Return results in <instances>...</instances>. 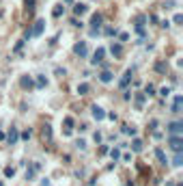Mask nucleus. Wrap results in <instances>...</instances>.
Wrapping results in <instances>:
<instances>
[{"label":"nucleus","instance_id":"1","mask_svg":"<svg viewBox=\"0 0 183 186\" xmlns=\"http://www.w3.org/2000/svg\"><path fill=\"white\" fill-rule=\"evenodd\" d=\"M101 24H104V15H101V13H93V18H91V37H95V35L99 33Z\"/></svg>","mask_w":183,"mask_h":186},{"label":"nucleus","instance_id":"2","mask_svg":"<svg viewBox=\"0 0 183 186\" xmlns=\"http://www.w3.org/2000/svg\"><path fill=\"white\" fill-rule=\"evenodd\" d=\"M168 145L175 154H179V151H183V139L181 136H168Z\"/></svg>","mask_w":183,"mask_h":186},{"label":"nucleus","instance_id":"3","mask_svg":"<svg viewBox=\"0 0 183 186\" xmlns=\"http://www.w3.org/2000/svg\"><path fill=\"white\" fill-rule=\"evenodd\" d=\"M166 128L170 132V136H181L183 134V121H170Z\"/></svg>","mask_w":183,"mask_h":186},{"label":"nucleus","instance_id":"4","mask_svg":"<svg viewBox=\"0 0 183 186\" xmlns=\"http://www.w3.org/2000/svg\"><path fill=\"white\" fill-rule=\"evenodd\" d=\"M43 28H45V19H37L35 24H33V28H30V35L33 37H41Z\"/></svg>","mask_w":183,"mask_h":186},{"label":"nucleus","instance_id":"5","mask_svg":"<svg viewBox=\"0 0 183 186\" xmlns=\"http://www.w3.org/2000/svg\"><path fill=\"white\" fill-rule=\"evenodd\" d=\"M73 52L80 56V58H84V56L89 54V48H86V41H78L75 46H73Z\"/></svg>","mask_w":183,"mask_h":186},{"label":"nucleus","instance_id":"6","mask_svg":"<svg viewBox=\"0 0 183 186\" xmlns=\"http://www.w3.org/2000/svg\"><path fill=\"white\" fill-rule=\"evenodd\" d=\"M104 56H106V48H97V50H95V54H93V58H91V63H93V65L104 63Z\"/></svg>","mask_w":183,"mask_h":186},{"label":"nucleus","instance_id":"7","mask_svg":"<svg viewBox=\"0 0 183 186\" xmlns=\"http://www.w3.org/2000/svg\"><path fill=\"white\" fill-rule=\"evenodd\" d=\"M39 169H41V162H33L30 167L26 169V180H28V182H33V180H35V173L39 171Z\"/></svg>","mask_w":183,"mask_h":186},{"label":"nucleus","instance_id":"8","mask_svg":"<svg viewBox=\"0 0 183 186\" xmlns=\"http://www.w3.org/2000/svg\"><path fill=\"white\" fill-rule=\"evenodd\" d=\"M91 112H93V119H97V121H101V119H106V111L101 108V106H91Z\"/></svg>","mask_w":183,"mask_h":186},{"label":"nucleus","instance_id":"9","mask_svg":"<svg viewBox=\"0 0 183 186\" xmlns=\"http://www.w3.org/2000/svg\"><path fill=\"white\" fill-rule=\"evenodd\" d=\"M18 139H19L18 128H11V130H9V134H7V141H9V145H15V143H18Z\"/></svg>","mask_w":183,"mask_h":186},{"label":"nucleus","instance_id":"10","mask_svg":"<svg viewBox=\"0 0 183 186\" xmlns=\"http://www.w3.org/2000/svg\"><path fill=\"white\" fill-rule=\"evenodd\" d=\"M181 106H183V95H175V102H172V112L179 115L181 112Z\"/></svg>","mask_w":183,"mask_h":186},{"label":"nucleus","instance_id":"11","mask_svg":"<svg viewBox=\"0 0 183 186\" xmlns=\"http://www.w3.org/2000/svg\"><path fill=\"white\" fill-rule=\"evenodd\" d=\"M131 74H134V69L129 67L127 72L123 74V78H121V82H119V87H121V89H125V87H127V85H129V80H131Z\"/></svg>","mask_w":183,"mask_h":186},{"label":"nucleus","instance_id":"12","mask_svg":"<svg viewBox=\"0 0 183 186\" xmlns=\"http://www.w3.org/2000/svg\"><path fill=\"white\" fill-rule=\"evenodd\" d=\"M134 100H136V108H138V111H142L146 95H145V93H134Z\"/></svg>","mask_w":183,"mask_h":186},{"label":"nucleus","instance_id":"13","mask_svg":"<svg viewBox=\"0 0 183 186\" xmlns=\"http://www.w3.org/2000/svg\"><path fill=\"white\" fill-rule=\"evenodd\" d=\"M110 52H112V56L121 58V56H123V46H121V43H112V46H110Z\"/></svg>","mask_w":183,"mask_h":186},{"label":"nucleus","instance_id":"14","mask_svg":"<svg viewBox=\"0 0 183 186\" xmlns=\"http://www.w3.org/2000/svg\"><path fill=\"white\" fill-rule=\"evenodd\" d=\"M112 78H114V76H112V72H108V69H104V72L99 74V80H101L104 85H110V82H112Z\"/></svg>","mask_w":183,"mask_h":186},{"label":"nucleus","instance_id":"15","mask_svg":"<svg viewBox=\"0 0 183 186\" xmlns=\"http://www.w3.org/2000/svg\"><path fill=\"white\" fill-rule=\"evenodd\" d=\"M86 11H89V7H86L84 2H78V4L73 7V13H75V15H84Z\"/></svg>","mask_w":183,"mask_h":186},{"label":"nucleus","instance_id":"16","mask_svg":"<svg viewBox=\"0 0 183 186\" xmlns=\"http://www.w3.org/2000/svg\"><path fill=\"white\" fill-rule=\"evenodd\" d=\"M19 85H22V89H28V91L35 87V85H33V80H30L28 76H22V78H19Z\"/></svg>","mask_w":183,"mask_h":186},{"label":"nucleus","instance_id":"17","mask_svg":"<svg viewBox=\"0 0 183 186\" xmlns=\"http://www.w3.org/2000/svg\"><path fill=\"white\" fill-rule=\"evenodd\" d=\"M41 136H43V141H52V126H43V130H41Z\"/></svg>","mask_w":183,"mask_h":186},{"label":"nucleus","instance_id":"18","mask_svg":"<svg viewBox=\"0 0 183 186\" xmlns=\"http://www.w3.org/2000/svg\"><path fill=\"white\" fill-rule=\"evenodd\" d=\"M155 72H157V74H166V72H168V63L157 61V63H155Z\"/></svg>","mask_w":183,"mask_h":186},{"label":"nucleus","instance_id":"19","mask_svg":"<svg viewBox=\"0 0 183 186\" xmlns=\"http://www.w3.org/2000/svg\"><path fill=\"white\" fill-rule=\"evenodd\" d=\"M89 91H91V85L89 82H80L78 85V93L80 95H89Z\"/></svg>","mask_w":183,"mask_h":186},{"label":"nucleus","instance_id":"20","mask_svg":"<svg viewBox=\"0 0 183 186\" xmlns=\"http://www.w3.org/2000/svg\"><path fill=\"white\" fill-rule=\"evenodd\" d=\"M155 156H157V160H160L162 165H166V162H168V158H166V154L162 151V147H155Z\"/></svg>","mask_w":183,"mask_h":186},{"label":"nucleus","instance_id":"21","mask_svg":"<svg viewBox=\"0 0 183 186\" xmlns=\"http://www.w3.org/2000/svg\"><path fill=\"white\" fill-rule=\"evenodd\" d=\"M142 147H145V143H142L140 139H134V141H131V149H134V151H142Z\"/></svg>","mask_w":183,"mask_h":186},{"label":"nucleus","instance_id":"22","mask_svg":"<svg viewBox=\"0 0 183 186\" xmlns=\"http://www.w3.org/2000/svg\"><path fill=\"white\" fill-rule=\"evenodd\" d=\"M63 13H65V7H63V4H56L54 11H52V15H54V18H60Z\"/></svg>","mask_w":183,"mask_h":186},{"label":"nucleus","instance_id":"23","mask_svg":"<svg viewBox=\"0 0 183 186\" xmlns=\"http://www.w3.org/2000/svg\"><path fill=\"white\" fill-rule=\"evenodd\" d=\"M65 126H67V128H65V134H71V128H73V119L71 117H65Z\"/></svg>","mask_w":183,"mask_h":186},{"label":"nucleus","instance_id":"24","mask_svg":"<svg viewBox=\"0 0 183 186\" xmlns=\"http://www.w3.org/2000/svg\"><path fill=\"white\" fill-rule=\"evenodd\" d=\"M26 13H28V15L35 13V0H26Z\"/></svg>","mask_w":183,"mask_h":186},{"label":"nucleus","instance_id":"25","mask_svg":"<svg viewBox=\"0 0 183 186\" xmlns=\"http://www.w3.org/2000/svg\"><path fill=\"white\" fill-rule=\"evenodd\" d=\"M110 151V156H112V160L116 162V160H121V151H119V147H114V149H108Z\"/></svg>","mask_w":183,"mask_h":186},{"label":"nucleus","instance_id":"26","mask_svg":"<svg viewBox=\"0 0 183 186\" xmlns=\"http://www.w3.org/2000/svg\"><path fill=\"white\" fill-rule=\"evenodd\" d=\"M145 22H146V15H138L136 18V28H145Z\"/></svg>","mask_w":183,"mask_h":186},{"label":"nucleus","instance_id":"27","mask_svg":"<svg viewBox=\"0 0 183 186\" xmlns=\"http://www.w3.org/2000/svg\"><path fill=\"white\" fill-rule=\"evenodd\" d=\"M145 95H146V97H151V95H155V87H153L151 82H149V85L145 87Z\"/></svg>","mask_w":183,"mask_h":186},{"label":"nucleus","instance_id":"28","mask_svg":"<svg viewBox=\"0 0 183 186\" xmlns=\"http://www.w3.org/2000/svg\"><path fill=\"white\" fill-rule=\"evenodd\" d=\"M172 165H175V167H181V165H183V154H181V151H179V154L175 156V160H172Z\"/></svg>","mask_w":183,"mask_h":186},{"label":"nucleus","instance_id":"29","mask_svg":"<svg viewBox=\"0 0 183 186\" xmlns=\"http://www.w3.org/2000/svg\"><path fill=\"white\" fill-rule=\"evenodd\" d=\"M45 85H48V80H45V76H37V87H39V89H43Z\"/></svg>","mask_w":183,"mask_h":186},{"label":"nucleus","instance_id":"30","mask_svg":"<svg viewBox=\"0 0 183 186\" xmlns=\"http://www.w3.org/2000/svg\"><path fill=\"white\" fill-rule=\"evenodd\" d=\"M123 134H131V136H134V134H136V128H134V126H123Z\"/></svg>","mask_w":183,"mask_h":186},{"label":"nucleus","instance_id":"31","mask_svg":"<svg viewBox=\"0 0 183 186\" xmlns=\"http://www.w3.org/2000/svg\"><path fill=\"white\" fill-rule=\"evenodd\" d=\"M4 175H7V178H13V175H15V169H13V167H7V169H4Z\"/></svg>","mask_w":183,"mask_h":186},{"label":"nucleus","instance_id":"32","mask_svg":"<svg viewBox=\"0 0 183 186\" xmlns=\"http://www.w3.org/2000/svg\"><path fill=\"white\" fill-rule=\"evenodd\" d=\"M30 136H33V130H30V128H28V130H24V132H22V139H24V141H28Z\"/></svg>","mask_w":183,"mask_h":186},{"label":"nucleus","instance_id":"33","mask_svg":"<svg viewBox=\"0 0 183 186\" xmlns=\"http://www.w3.org/2000/svg\"><path fill=\"white\" fill-rule=\"evenodd\" d=\"M75 147H78V149H86V141L78 139V141H75Z\"/></svg>","mask_w":183,"mask_h":186},{"label":"nucleus","instance_id":"34","mask_svg":"<svg viewBox=\"0 0 183 186\" xmlns=\"http://www.w3.org/2000/svg\"><path fill=\"white\" fill-rule=\"evenodd\" d=\"M54 72H56V76H60V78H63V76L67 74V72H65V67H56Z\"/></svg>","mask_w":183,"mask_h":186},{"label":"nucleus","instance_id":"35","mask_svg":"<svg viewBox=\"0 0 183 186\" xmlns=\"http://www.w3.org/2000/svg\"><path fill=\"white\" fill-rule=\"evenodd\" d=\"M181 22H183V15H181V13H177L175 19H172V24H181Z\"/></svg>","mask_w":183,"mask_h":186},{"label":"nucleus","instance_id":"36","mask_svg":"<svg viewBox=\"0 0 183 186\" xmlns=\"http://www.w3.org/2000/svg\"><path fill=\"white\" fill-rule=\"evenodd\" d=\"M175 4H177V2H175V0H166V2H164V7H166V9H172V7H175Z\"/></svg>","mask_w":183,"mask_h":186},{"label":"nucleus","instance_id":"37","mask_svg":"<svg viewBox=\"0 0 183 186\" xmlns=\"http://www.w3.org/2000/svg\"><path fill=\"white\" fill-rule=\"evenodd\" d=\"M168 93H170V89H168V87H162V89H160V95H162V97H166Z\"/></svg>","mask_w":183,"mask_h":186},{"label":"nucleus","instance_id":"38","mask_svg":"<svg viewBox=\"0 0 183 186\" xmlns=\"http://www.w3.org/2000/svg\"><path fill=\"white\" fill-rule=\"evenodd\" d=\"M104 33H106V35H116V30H114V28H112V26H108V28H106V30H104Z\"/></svg>","mask_w":183,"mask_h":186},{"label":"nucleus","instance_id":"39","mask_svg":"<svg viewBox=\"0 0 183 186\" xmlns=\"http://www.w3.org/2000/svg\"><path fill=\"white\" fill-rule=\"evenodd\" d=\"M22 48H24V41H18V43H15V52H19Z\"/></svg>","mask_w":183,"mask_h":186},{"label":"nucleus","instance_id":"40","mask_svg":"<svg viewBox=\"0 0 183 186\" xmlns=\"http://www.w3.org/2000/svg\"><path fill=\"white\" fill-rule=\"evenodd\" d=\"M149 128H151V130H155V128H157V119H153V121L149 123Z\"/></svg>","mask_w":183,"mask_h":186},{"label":"nucleus","instance_id":"41","mask_svg":"<svg viewBox=\"0 0 183 186\" xmlns=\"http://www.w3.org/2000/svg\"><path fill=\"white\" fill-rule=\"evenodd\" d=\"M93 139H95V143H99V141H101V134H99V132H95V134H93Z\"/></svg>","mask_w":183,"mask_h":186},{"label":"nucleus","instance_id":"42","mask_svg":"<svg viewBox=\"0 0 183 186\" xmlns=\"http://www.w3.org/2000/svg\"><path fill=\"white\" fill-rule=\"evenodd\" d=\"M119 37H121V41H127V39H129V35H127V33H121Z\"/></svg>","mask_w":183,"mask_h":186},{"label":"nucleus","instance_id":"43","mask_svg":"<svg viewBox=\"0 0 183 186\" xmlns=\"http://www.w3.org/2000/svg\"><path fill=\"white\" fill-rule=\"evenodd\" d=\"M41 186H50V180H48V178H43V180H41Z\"/></svg>","mask_w":183,"mask_h":186},{"label":"nucleus","instance_id":"44","mask_svg":"<svg viewBox=\"0 0 183 186\" xmlns=\"http://www.w3.org/2000/svg\"><path fill=\"white\" fill-rule=\"evenodd\" d=\"M4 139H7V136H4V134H2V132H0V141H4Z\"/></svg>","mask_w":183,"mask_h":186},{"label":"nucleus","instance_id":"45","mask_svg":"<svg viewBox=\"0 0 183 186\" xmlns=\"http://www.w3.org/2000/svg\"><path fill=\"white\" fill-rule=\"evenodd\" d=\"M166 186H175V182H166Z\"/></svg>","mask_w":183,"mask_h":186},{"label":"nucleus","instance_id":"46","mask_svg":"<svg viewBox=\"0 0 183 186\" xmlns=\"http://www.w3.org/2000/svg\"><path fill=\"white\" fill-rule=\"evenodd\" d=\"M0 186H4V184H2V182H0Z\"/></svg>","mask_w":183,"mask_h":186}]
</instances>
